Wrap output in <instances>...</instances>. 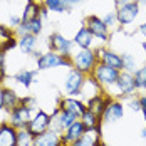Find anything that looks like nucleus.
<instances>
[{
  "label": "nucleus",
  "instance_id": "nucleus-1",
  "mask_svg": "<svg viewBox=\"0 0 146 146\" xmlns=\"http://www.w3.org/2000/svg\"><path fill=\"white\" fill-rule=\"evenodd\" d=\"M71 60H72V67L74 69L84 72L86 76L92 74L94 67H96V64L99 62L96 49H94V50H92V49H79L76 54L72 52Z\"/></svg>",
  "mask_w": 146,
  "mask_h": 146
},
{
  "label": "nucleus",
  "instance_id": "nucleus-2",
  "mask_svg": "<svg viewBox=\"0 0 146 146\" xmlns=\"http://www.w3.org/2000/svg\"><path fill=\"white\" fill-rule=\"evenodd\" d=\"M37 60V69L40 71H49V69H57V67H72V60L71 57H66L62 54H57L54 50H47L44 54H40Z\"/></svg>",
  "mask_w": 146,
  "mask_h": 146
},
{
  "label": "nucleus",
  "instance_id": "nucleus-3",
  "mask_svg": "<svg viewBox=\"0 0 146 146\" xmlns=\"http://www.w3.org/2000/svg\"><path fill=\"white\" fill-rule=\"evenodd\" d=\"M39 109V108H37ZM35 108H30L27 104H24V102H19L17 106H15L12 111H9V123L17 128V129H24V128H27L30 123V119L34 116V113L37 111Z\"/></svg>",
  "mask_w": 146,
  "mask_h": 146
},
{
  "label": "nucleus",
  "instance_id": "nucleus-4",
  "mask_svg": "<svg viewBox=\"0 0 146 146\" xmlns=\"http://www.w3.org/2000/svg\"><path fill=\"white\" fill-rule=\"evenodd\" d=\"M86 74L77 71L71 67L69 72L64 79V96H71V98H77L81 96V91H82V86L86 82Z\"/></svg>",
  "mask_w": 146,
  "mask_h": 146
},
{
  "label": "nucleus",
  "instance_id": "nucleus-5",
  "mask_svg": "<svg viewBox=\"0 0 146 146\" xmlns=\"http://www.w3.org/2000/svg\"><path fill=\"white\" fill-rule=\"evenodd\" d=\"M92 76L101 84L102 89L104 88L109 89V88H114L117 77H119V71H116L114 67H109L104 62H98L96 67H94V71H92Z\"/></svg>",
  "mask_w": 146,
  "mask_h": 146
},
{
  "label": "nucleus",
  "instance_id": "nucleus-6",
  "mask_svg": "<svg viewBox=\"0 0 146 146\" xmlns=\"http://www.w3.org/2000/svg\"><path fill=\"white\" fill-rule=\"evenodd\" d=\"M124 116V104L123 101H119L117 98H111L108 104H106V108H104V111L101 113V124H114L117 121H121Z\"/></svg>",
  "mask_w": 146,
  "mask_h": 146
},
{
  "label": "nucleus",
  "instance_id": "nucleus-7",
  "mask_svg": "<svg viewBox=\"0 0 146 146\" xmlns=\"http://www.w3.org/2000/svg\"><path fill=\"white\" fill-rule=\"evenodd\" d=\"M86 29L92 34L94 39H99L101 42H108L109 40V27L102 22L101 17L91 14L88 17H84V24H82Z\"/></svg>",
  "mask_w": 146,
  "mask_h": 146
},
{
  "label": "nucleus",
  "instance_id": "nucleus-8",
  "mask_svg": "<svg viewBox=\"0 0 146 146\" xmlns=\"http://www.w3.org/2000/svg\"><path fill=\"white\" fill-rule=\"evenodd\" d=\"M139 9H141V3L138 0H129L128 3L117 7L116 22L119 25H129V24H133L138 19V15H139Z\"/></svg>",
  "mask_w": 146,
  "mask_h": 146
},
{
  "label": "nucleus",
  "instance_id": "nucleus-9",
  "mask_svg": "<svg viewBox=\"0 0 146 146\" xmlns=\"http://www.w3.org/2000/svg\"><path fill=\"white\" fill-rule=\"evenodd\" d=\"M47 47H49V50H54V52L62 54V56H66V57H71V56H72L74 42L71 39L64 37L62 34H59V32H52V34L47 37Z\"/></svg>",
  "mask_w": 146,
  "mask_h": 146
},
{
  "label": "nucleus",
  "instance_id": "nucleus-10",
  "mask_svg": "<svg viewBox=\"0 0 146 146\" xmlns=\"http://www.w3.org/2000/svg\"><path fill=\"white\" fill-rule=\"evenodd\" d=\"M114 88H117L121 99H128L138 92L136 86H134V76H133V72H126V71L119 72V77H117Z\"/></svg>",
  "mask_w": 146,
  "mask_h": 146
},
{
  "label": "nucleus",
  "instance_id": "nucleus-11",
  "mask_svg": "<svg viewBox=\"0 0 146 146\" xmlns=\"http://www.w3.org/2000/svg\"><path fill=\"white\" fill-rule=\"evenodd\" d=\"M50 128V114L45 113L44 109H37L34 113V116L30 119L29 126H27V131L32 134V136H37L40 133L47 131Z\"/></svg>",
  "mask_w": 146,
  "mask_h": 146
},
{
  "label": "nucleus",
  "instance_id": "nucleus-12",
  "mask_svg": "<svg viewBox=\"0 0 146 146\" xmlns=\"http://www.w3.org/2000/svg\"><path fill=\"white\" fill-rule=\"evenodd\" d=\"M57 108L67 111V113H72L74 116L81 117L82 113L88 109L86 108V102L82 99H77V98H71V96H59L57 98Z\"/></svg>",
  "mask_w": 146,
  "mask_h": 146
},
{
  "label": "nucleus",
  "instance_id": "nucleus-13",
  "mask_svg": "<svg viewBox=\"0 0 146 146\" xmlns=\"http://www.w3.org/2000/svg\"><path fill=\"white\" fill-rule=\"evenodd\" d=\"M98 52V59L99 62H104L108 64L109 67H114L116 71H123V59H121V54H117L111 49H106V47H101V49H96Z\"/></svg>",
  "mask_w": 146,
  "mask_h": 146
},
{
  "label": "nucleus",
  "instance_id": "nucleus-14",
  "mask_svg": "<svg viewBox=\"0 0 146 146\" xmlns=\"http://www.w3.org/2000/svg\"><path fill=\"white\" fill-rule=\"evenodd\" d=\"M86 133V128H84V124L81 123V119H77V121H74L72 124L66 129V131L60 134V141H62V146H67L71 145L72 141L76 139H79L82 134Z\"/></svg>",
  "mask_w": 146,
  "mask_h": 146
},
{
  "label": "nucleus",
  "instance_id": "nucleus-15",
  "mask_svg": "<svg viewBox=\"0 0 146 146\" xmlns=\"http://www.w3.org/2000/svg\"><path fill=\"white\" fill-rule=\"evenodd\" d=\"M101 145V126L94 128V129H86V133L79 138L72 141L67 146H99Z\"/></svg>",
  "mask_w": 146,
  "mask_h": 146
},
{
  "label": "nucleus",
  "instance_id": "nucleus-16",
  "mask_svg": "<svg viewBox=\"0 0 146 146\" xmlns=\"http://www.w3.org/2000/svg\"><path fill=\"white\" fill-rule=\"evenodd\" d=\"M17 131L9 121L0 123V146H17Z\"/></svg>",
  "mask_w": 146,
  "mask_h": 146
},
{
  "label": "nucleus",
  "instance_id": "nucleus-17",
  "mask_svg": "<svg viewBox=\"0 0 146 146\" xmlns=\"http://www.w3.org/2000/svg\"><path fill=\"white\" fill-rule=\"evenodd\" d=\"M32 146H62L60 134L52 131V129H47V131L34 136V145Z\"/></svg>",
  "mask_w": 146,
  "mask_h": 146
},
{
  "label": "nucleus",
  "instance_id": "nucleus-18",
  "mask_svg": "<svg viewBox=\"0 0 146 146\" xmlns=\"http://www.w3.org/2000/svg\"><path fill=\"white\" fill-rule=\"evenodd\" d=\"M113 96H106V94H96V96H92V98H89L88 101H86V108H88L89 111H92L94 114H98V116H101V113L104 111V108H106V104L108 101L111 99Z\"/></svg>",
  "mask_w": 146,
  "mask_h": 146
},
{
  "label": "nucleus",
  "instance_id": "nucleus-19",
  "mask_svg": "<svg viewBox=\"0 0 146 146\" xmlns=\"http://www.w3.org/2000/svg\"><path fill=\"white\" fill-rule=\"evenodd\" d=\"M37 74H39V69H35V71H30V69H20V71H17V72L12 76V79H14L15 82H19L20 86H24L25 89H29L30 86L35 82Z\"/></svg>",
  "mask_w": 146,
  "mask_h": 146
},
{
  "label": "nucleus",
  "instance_id": "nucleus-20",
  "mask_svg": "<svg viewBox=\"0 0 146 146\" xmlns=\"http://www.w3.org/2000/svg\"><path fill=\"white\" fill-rule=\"evenodd\" d=\"M19 102H20V96L15 92L14 89L2 86V108H3L7 113L12 111Z\"/></svg>",
  "mask_w": 146,
  "mask_h": 146
},
{
  "label": "nucleus",
  "instance_id": "nucleus-21",
  "mask_svg": "<svg viewBox=\"0 0 146 146\" xmlns=\"http://www.w3.org/2000/svg\"><path fill=\"white\" fill-rule=\"evenodd\" d=\"M72 42L77 49H91V47H92V42H94V37H92V34L82 25L81 29L76 32Z\"/></svg>",
  "mask_w": 146,
  "mask_h": 146
},
{
  "label": "nucleus",
  "instance_id": "nucleus-22",
  "mask_svg": "<svg viewBox=\"0 0 146 146\" xmlns=\"http://www.w3.org/2000/svg\"><path fill=\"white\" fill-rule=\"evenodd\" d=\"M19 39V49L24 52V54H34L35 52V47H37V37L32 35V34H25L22 37H17Z\"/></svg>",
  "mask_w": 146,
  "mask_h": 146
},
{
  "label": "nucleus",
  "instance_id": "nucleus-23",
  "mask_svg": "<svg viewBox=\"0 0 146 146\" xmlns=\"http://www.w3.org/2000/svg\"><path fill=\"white\" fill-rule=\"evenodd\" d=\"M40 7H42L40 2H27L22 10V15H20L22 22H29L35 17H40Z\"/></svg>",
  "mask_w": 146,
  "mask_h": 146
},
{
  "label": "nucleus",
  "instance_id": "nucleus-24",
  "mask_svg": "<svg viewBox=\"0 0 146 146\" xmlns=\"http://www.w3.org/2000/svg\"><path fill=\"white\" fill-rule=\"evenodd\" d=\"M79 119H81V123L84 124V128H86V129H94V128L102 126L99 116H98V114H94V113H92V111H89V109H86Z\"/></svg>",
  "mask_w": 146,
  "mask_h": 146
},
{
  "label": "nucleus",
  "instance_id": "nucleus-25",
  "mask_svg": "<svg viewBox=\"0 0 146 146\" xmlns=\"http://www.w3.org/2000/svg\"><path fill=\"white\" fill-rule=\"evenodd\" d=\"M44 7L49 12H54V14H64V12H69V9L66 7L64 0H42Z\"/></svg>",
  "mask_w": 146,
  "mask_h": 146
},
{
  "label": "nucleus",
  "instance_id": "nucleus-26",
  "mask_svg": "<svg viewBox=\"0 0 146 146\" xmlns=\"http://www.w3.org/2000/svg\"><path fill=\"white\" fill-rule=\"evenodd\" d=\"M134 86H136V91H146V64L138 67L134 72Z\"/></svg>",
  "mask_w": 146,
  "mask_h": 146
},
{
  "label": "nucleus",
  "instance_id": "nucleus-27",
  "mask_svg": "<svg viewBox=\"0 0 146 146\" xmlns=\"http://www.w3.org/2000/svg\"><path fill=\"white\" fill-rule=\"evenodd\" d=\"M121 59H123V71L126 72H134L138 69V60L136 57L129 54V52H123L121 54Z\"/></svg>",
  "mask_w": 146,
  "mask_h": 146
},
{
  "label": "nucleus",
  "instance_id": "nucleus-28",
  "mask_svg": "<svg viewBox=\"0 0 146 146\" xmlns=\"http://www.w3.org/2000/svg\"><path fill=\"white\" fill-rule=\"evenodd\" d=\"M27 25H29V34L39 37L42 34V30H44V19L42 17H35V19L27 22Z\"/></svg>",
  "mask_w": 146,
  "mask_h": 146
},
{
  "label": "nucleus",
  "instance_id": "nucleus-29",
  "mask_svg": "<svg viewBox=\"0 0 146 146\" xmlns=\"http://www.w3.org/2000/svg\"><path fill=\"white\" fill-rule=\"evenodd\" d=\"M34 145V136L27 131V128L17 131V146H32Z\"/></svg>",
  "mask_w": 146,
  "mask_h": 146
},
{
  "label": "nucleus",
  "instance_id": "nucleus-30",
  "mask_svg": "<svg viewBox=\"0 0 146 146\" xmlns=\"http://www.w3.org/2000/svg\"><path fill=\"white\" fill-rule=\"evenodd\" d=\"M49 129L59 133V134H62V133H64L62 123H60V116H59V108H56V109H54V113L50 114V128H49Z\"/></svg>",
  "mask_w": 146,
  "mask_h": 146
},
{
  "label": "nucleus",
  "instance_id": "nucleus-31",
  "mask_svg": "<svg viewBox=\"0 0 146 146\" xmlns=\"http://www.w3.org/2000/svg\"><path fill=\"white\" fill-rule=\"evenodd\" d=\"M59 116H60V123H62L64 131L72 124L74 121H77V119H79L77 116H74L72 113H67V111H64V109H60V108H59Z\"/></svg>",
  "mask_w": 146,
  "mask_h": 146
},
{
  "label": "nucleus",
  "instance_id": "nucleus-32",
  "mask_svg": "<svg viewBox=\"0 0 146 146\" xmlns=\"http://www.w3.org/2000/svg\"><path fill=\"white\" fill-rule=\"evenodd\" d=\"M17 45H19V39H17V35L10 37V39H5V40H2V42H0V52L7 56V52H9V50H12V49H15Z\"/></svg>",
  "mask_w": 146,
  "mask_h": 146
},
{
  "label": "nucleus",
  "instance_id": "nucleus-33",
  "mask_svg": "<svg viewBox=\"0 0 146 146\" xmlns=\"http://www.w3.org/2000/svg\"><path fill=\"white\" fill-rule=\"evenodd\" d=\"M128 106H129V109L133 113H141V104H139V99H138V92L131 98H128Z\"/></svg>",
  "mask_w": 146,
  "mask_h": 146
},
{
  "label": "nucleus",
  "instance_id": "nucleus-34",
  "mask_svg": "<svg viewBox=\"0 0 146 146\" xmlns=\"http://www.w3.org/2000/svg\"><path fill=\"white\" fill-rule=\"evenodd\" d=\"M14 35H15V32H14L12 27L0 24V42H2V40H5V39H10V37H14Z\"/></svg>",
  "mask_w": 146,
  "mask_h": 146
},
{
  "label": "nucleus",
  "instance_id": "nucleus-35",
  "mask_svg": "<svg viewBox=\"0 0 146 146\" xmlns=\"http://www.w3.org/2000/svg\"><path fill=\"white\" fill-rule=\"evenodd\" d=\"M102 22H104L109 29H111V27H114V25L117 24V22H116V12H108V14L102 17Z\"/></svg>",
  "mask_w": 146,
  "mask_h": 146
},
{
  "label": "nucleus",
  "instance_id": "nucleus-36",
  "mask_svg": "<svg viewBox=\"0 0 146 146\" xmlns=\"http://www.w3.org/2000/svg\"><path fill=\"white\" fill-rule=\"evenodd\" d=\"M20 24H22V19H20V15L12 14L10 17H9V27H12V29H15V27H19Z\"/></svg>",
  "mask_w": 146,
  "mask_h": 146
},
{
  "label": "nucleus",
  "instance_id": "nucleus-37",
  "mask_svg": "<svg viewBox=\"0 0 146 146\" xmlns=\"http://www.w3.org/2000/svg\"><path fill=\"white\" fill-rule=\"evenodd\" d=\"M82 2H86V0H64V3H66V7L69 9V12L72 10L76 5H81Z\"/></svg>",
  "mask_w": 146,
  "mask_h": 146
},
{
  "label": "nucleus",
  "instance_id": "nucleus-38",
  "mask_svg": "<svg viewBox=\"0 0 146 146\" xmlns=\"http://www.w3.org/2000/svg\"><path fill=\"white\" fill-rule=\"evenodd\" d=\"M5 77H7V67H5V62H0V86L5 82Z\"/></svg>",
  "mask_w": 146,
  "mask_h": 146
},
{
  "label": "nucleus",
  "instance_id": "nucleus-39",
  "mask_svg": "<svg viewBox=\"0 0 146 146\" xmlns=\"http://www.w3.org/2000/svg\"><path fill=\"white\" fill-rule=\"evenodd\" d=\"M138 99H139V104H141V111H146V94L138 96Z\"/></svg>",
  "mask_w": 146,
  "mask_h": 146
},
{
  "label": "nucleus",
  "instance_id": "nucleus-40",
  "mask_svg": "<svg viewBox=\"0 0 146 146\" xmlns=\"http://www.w3.org/2000/svg\"><path fill=\"white\" fill-rule=\"evenodd\" d=\"M40 17H42V19H47V17H49V10H47V9H45L44 7V3H42V7H40Z\"/></svg>",
  "mask_w": 146,
  "mask_h": 146
},
{
  "label": "nucleus",
  "instance_id": "nucleus-41",
  "mask_svg": "<svg viewBox=\"0 0 146 146\" xmlns=\"http://www.w3.org/2000/svg\"><path fill=\"white\" fill-rule=\"evenodd\" d=\"M139 34H143V37H145L146 39V22H143V24H141V25H139Z\"/></svg>",
  "mask_w": 146,
  "mask_h": 146
},
{
  "label": "nucleus",
  "instance_id": "nucleus-42",
  "mask_svg": "<svg viewBox=\"0 0 146 146\" xmlns=\"http://www.w3.org/2000/svg\"><path fill=\"white\" fill-rule=\"evenodd\" d=\"M129 0H114V5H116V9L117 7H121V5H124V3H128Z\"/></svg>",
  "mask_w": 146,
  "mask_h": 146
},
{
  "label": "nucleus",
  "instance_id": "nucleus-43",
  "mask_svg": "<svg viewBox=\"0 0 146 146\" xmlns=\"http://www.w3.org/2000/svg\"><path fill=\"white\" fill-rule=\"evenodd\" d=\"M141 138H143V139H146V126L141 129Z\"/></svg>",
  "mask_w": 146,
  "mask_h": 146
},
{
  "label": "nucleus",
  "instance_id": "nucleus-44",
  "mask_svg": "<svg viewBox=\"0 0 146 146\" xmlns=\"http://www.w3.org/2000/svg\"><path fill=\"white\" fill-rule=\"evenodd\" d=\"M141 47H143V50H145V54H146V39L141 42Z\"/></svg>",
  "mask_w": 146,
  "mask_h": 146
},
{
  "label": "nucleus",
  "instance_id": "nucleus-45",
  "mask_svg": "<svg viewBox=\"0 0 146 146\" xmlns=\"http://www.w3.org/2000/svg\"><path fill=\"white\" fill-rule=\"evenodd\" d=\"M0 109H3L2 108V86H0Z\"/></svg>",
  "mask_w": 146,
  "mask_h": 146
},
{
  "label": "nucleus",
  "instance_id": "nucleus-46",
  "mask_svg": "<svg viewBox=\"0 0 146 146\" xmlns=\"http://www.w3.org/2000/svg\"><path fill=\"white\" fill-rule=\"evenodd\" d=\"M141 114H143V117H145V126H146V111H141Z\"/></svg>",
  "mask_w": 146,
  "mask_h": 146
},
{
  "label": "nucleus",
  "instance_id": "nucleus-47",
  "mask_svg": "<svg viewBox=\"0 0 146 146\" xmlns=\"http://www.w3.org/2000/svg\"><path fill=\"white\" fill-rule=\"evenodd\" d=\"M27 2H40L42 3V0H27Z\"/></svg>",
  "mask_w": 146,
  "mask_h": 146
}]
</instances>
